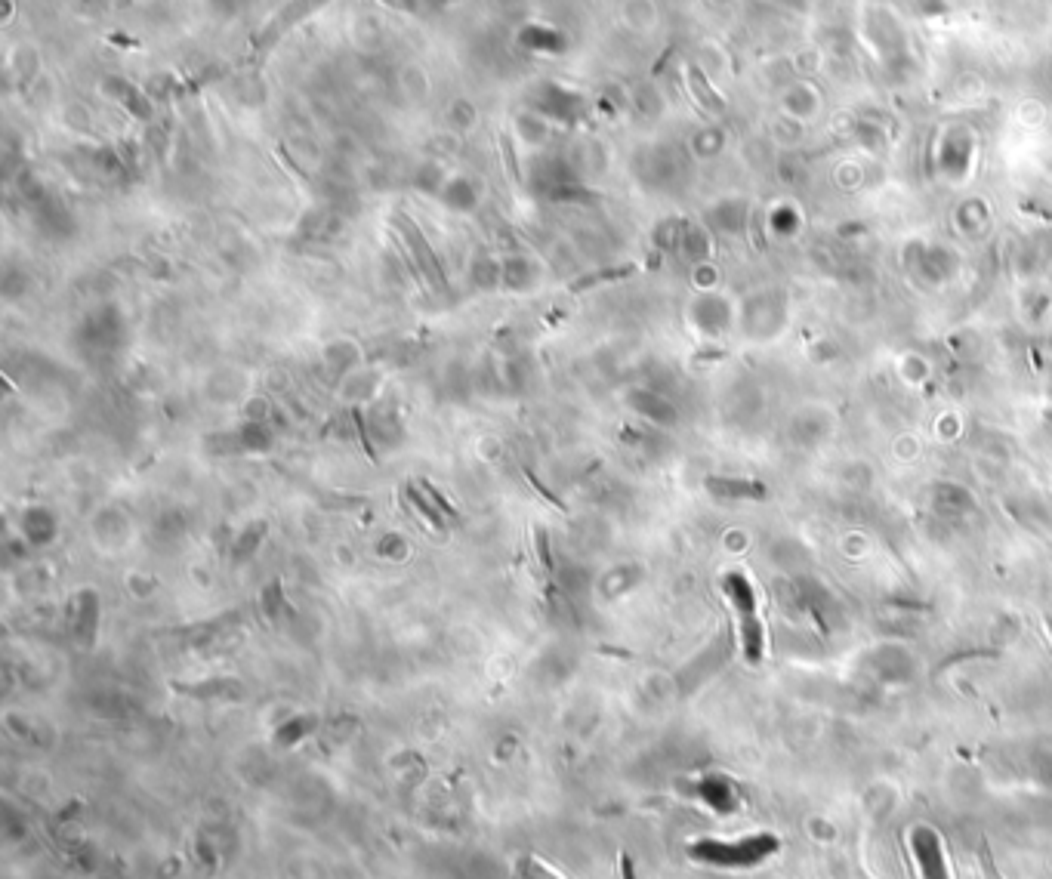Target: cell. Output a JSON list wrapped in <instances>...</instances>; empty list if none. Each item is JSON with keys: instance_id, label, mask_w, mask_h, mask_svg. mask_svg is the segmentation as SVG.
Returning a JSON list of instances; mask_svg holds the SVG:
<instances>
[{"instance_id": "6da1fadb", "label": "cell", "mask_w": 1052, "mask_h": 879, "mask_svg": "<svg viewBox=\"0 0 1052 879\" xmlns=\"http://www.w3.org/2000/svg\"><path fill=\"white\" fill-rule=\"evenodd\" d=\"M725 596L732 599L735 611H738V624H741V642H744V654L750 664L763 661V624H759L756 614V593L744 574H729L725 577Z\"/></svg>"}, {"instance_id": "7a4b0ae2", "label": "cell", "mask_w": 1052, "mask_h": 879, "mask_svg": "<svg viewBox=\"0 0 1052 879\" xmlns=\"http://www.w3.org/2000/svg\"><path fill=\"white\" fill-rule=\"evenodd\" d=\"M519 876L522 879H556L547 867H540L537 861H522L519 864Z\"/></svg>"}, {"instance_id": "3957f363", "label": "cell", "mask_w": 1052, "mask_h": 879, "mask_svg": "<svg viewBox=\"0 0 1052 879\" xmlns=\"http://www.w3.org/2000/svg\"><path fill=\"white\" fill-rule=\"evenodd\" d=\"M537 553H540V562L550 568V553H547V531L537 528Z\"/></svg>"}, {"instance_id": "277c9868", "label": "cell", "mask_w": 1052, "mask_h": 879, "mask_svg": "<svg viewBox=\"0 0 1052 879\" xmlns=\"http://www.w3.org/2000/svg\"><path fill=\"white\" fill-rule=\"evenodd\" d=\"M624 879H633V873H630V861H624Z\"/></svg>"}]
</instances>
